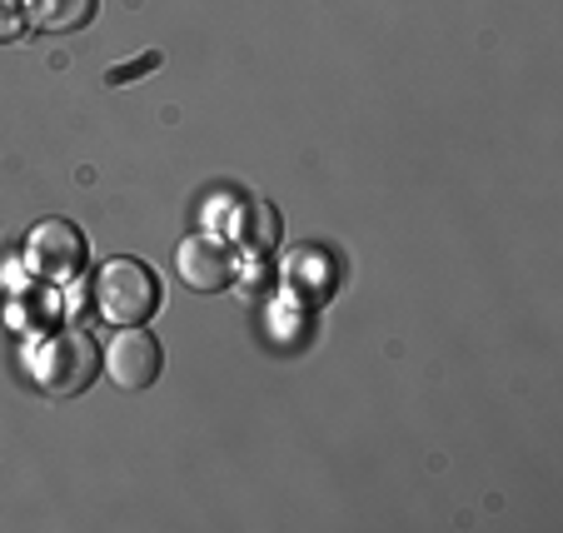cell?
Here are the masks:
<instances>
[{
	"label": "cell",
	"instance_id": "7a4b0ae2",
	"mask_svg": "<svg viewBox=\"0 0 563 533\" xmlns=\"http://www.w3.org/2000/svg\"><path fill=\"white\" fill-rule=\"evenodd\" d=\"M96 304L110 324H145L159 310V279L140 259H110L96 275Z\"/></svg>",
	"mask_w": 563,
	"mask_h": 533
},
{
	"label": "cell",
	"instance_id": "ba28073f",
	"mask_svg": "<svg viewBox=\"0 0 563 533\" xmlns=\"http://www.w3.org/2000/svg\"><path fill=\"white\" fill-rule=\"evenodd\" d=\"M319 249H299L295 259H289V269H285V285H289V295H309V299H324L330 295V285L334 279L330 275H309V265H319Z\"/></svg>",
	"mask_w": 563,
	"mask_h": 533
},
{
	"label": "cell",
	"instance_id": "6da1fadb",
	"mask_svg": "<svg viewBox=\"0 0 563 533\" xmlns=\"http://www.w3.org/2000/svg\"><path fill=\"white\" fill-rule=\"evenodd\" d=\"M100 374V349L86 330H60L45 334L31 349V379L45 389L51 399H75L96 385Z\"/></svg>",
	"mask_w": 563,
	"mask_h": 533
},
{
	"label": "cell",
	"instance_id": "9c48e42d",
	"mask_svg": "<svg viewBox=\"0 0 563 533\" xmlns=\"http://www.w3.org/2000/svg\"><path fill=\"white\" fill-rule=\"evenodd\" d=\"M21 31H25V5L21 0H0V45L21 41Z\"/></svg>",
	"mask_w": 563,
	"mask_h": 533
},
{
	"label": "cell",
	"instance_id": "3957f363",
	"mask_svg": "<svg viewBox=\"0 0 563 533\" xmlns=\"http://www.w3.org/2000/svg\"><path fill=\"white\" fill-rule=\"evenodd\" d=\"M100 369L110 374V385L115 389L140 395V389H150L159 379V369H165V349H159V340L145 330V324H120L115 340H110V349L100 354Z\"/></svg>",
	"mask_w": 563,
	"mask_h": 533
},
{
	"label": "cell",
	"instance_id": "5b68a950",
	"mask_svg": "<svg viewBox=\"0 0 563 533\" xmlns=\"http://www.w3.org/2000/svg\"><path fill=\"white\" fill-rule=\"evenodd\" d=\"M175 275L195 289V295H214L234 279V255L220 235H185L180 249H175Z\"/></svg>",
	"mask_w": 563,
	"mask_h": 533
},
{
	"label": "cell",
	"instance_id": "277c9868",
	"mask_svg": "<svg viewBox=\"0 0 563 533\" xmlns=\"http://www.w3.org/2000/svg\"><path fill=\"white\" fill-rule=\"evenodd\" d=\"M25 265L45 279V285H65L86 269V235L70 220H41L25 235Z\"/></svg>",
	"mask_w": 563,
	"mask_h": 533
},
{
	"label": "cell",
	"instance_id": "52a82bcc",
	"mask_svg": "<svg viewBox=\"0 0 563 533\" xmlns=\"http://www.w3.org/2000/svg\"><path fill=\"white\" fill-rule=\"evenodd\" d=\"M21 5L25 21L51 35H70L80 25H90V15H96V0H21Z\"/></svg>",
	"mask_w": 563,
	"mask_h": 533
},
{
	"label": "cell",
	"instance_id": "8992f818",
	"mask_svg": "<svg viewBox=\"0 0 563 533\" xmlns=\"http://www.w3.org/2000/svg\"><path fill=\"white\" fill-rule=\"evenodd\" d=\"M279 235H285V220H279L275 204L269 200H240L230 240L245 249V255H269V249L279 245Z\"/></svg>",
	"mask_w": 563,
	"mask_h": 533
},
{
	"label": "cell",
	"instance_id": "30bf717a",
	"mask_svg": "<svg viewBox=\"0 0 563 533\" xmlns=\"http://www.w3.org/2000/svg\"><path fill=\"white\" fill-rule=\"evenodd\" d=\"M155 65H159V55H140L135 65H115V70L106 75V80H110V86H130V75H140V70H155Z\"/></svg>",
	"mask_w": 563,
	"mask_h": 533
}]
</instances>
